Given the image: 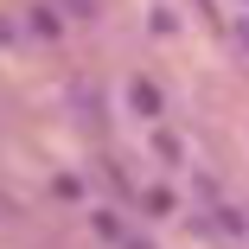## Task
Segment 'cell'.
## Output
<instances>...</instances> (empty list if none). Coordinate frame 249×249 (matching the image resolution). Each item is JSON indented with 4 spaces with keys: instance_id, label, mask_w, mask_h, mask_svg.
Instances as JSON below:
<instances>
[{
    "instance_id": "6da1fadb",
    "label": "cell",
    "mask_w": 249,
    "mask_h": 249,
    "mask_svg": "<svg viewBox=\"0 0 249 249\" xmlns=\"http://www.w3.org/2000/svg\"><path fill=\"white\" fill-rule=\"evenodd\" d=\"M128 109H134V115H160V89L147 83V77H134V83H128Z\"/></svg>"
},
{
    "instance_id": "7a4b0ae2",
    "label": "cell",
    "mask_w": 249,
    "mask_h": 249,
    "mask_svg": "<svg viewBox=\"0 0 249 249\" xmlns=\"http://www.w3.org/2000/svg\"><path fill=\"white\" fill-rule=\"evenodd\" d=\"M147 211L166 217V211H173V192H166V185H154V192H147Z\"/></svg>"
},
{
    "instance_id": "3957f363",
    "label": "cell",
    "mask_w": 249,
    "mask_h": 249,
    "mask_svg": "<svg viewBox=\"0 0 249 249\" xmlns=\"http://www.w3.org/2000/svg\"><path fill=\"white\" fill-rule=\"evenodd\" d=\"M64 7H71V13H96V0H64Z\"/></svg>"
},
{
    "instance_id": "277c9868",
    "label": "cell",
    "mask_w": 249,
    "mask_h": 249,
    "mask_svg": "<svg viewBox=\"0 0 249 249\" xmlns=\"http://www.w3.org/2000/svg\"><path fill=\"white\" fill-rule=\"evenodd\" d=\"M122 249H154V243H141V236H128V243H122Z\"/></svg>"
}]
</instances>
